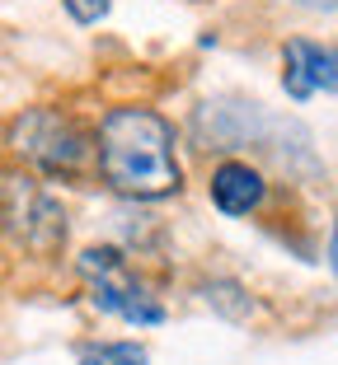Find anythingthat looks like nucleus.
<instances>
[{"mask_svg":"<svg viewBox=\"0 0 338 365\" xmlns=\"http://www.w3.org/2000/svg\"><path fill=\"white\" fill-rule=\"evenodd\" d=\"M76 365H151V356L141 342H85Z\"/></svg>","mask_w":338,"mask_h":365,"instance_id":"nucleus-7","label":"nucleus"},{"mask_svg":"<svg viewBox=\"0 0 338 365\" xmlns=\"http://www.w3.org/2000/svg\"><path fill=\"white\" fill-rule=\"evenodd\" d=\"M282 89L296 103H306L319 89H334L338 94V47L310 43V38H292L282 47Z\"/></svg>","mask_w":338,"mask_h":365,"instance_id":"nucleus-5","label":"nucleus"},{"mask_svg":"<svg viewBox=\"0 0 338 365\" xmlns=\"http://www.w3.org/2000/svg\"><path fill=\"white\" fill-rule=\"evenodd\" d=\"M202 295H207V304L221 309L226 319H244V314H249V295H244L240 281H212V286H202Z\"/></svg>","mask_w":338,"mask_h":365,"instance_id":"nucleus-8","label":"nucleus"},{"mask_svg":"<svg viewBox=\"0 0 338 365\" xmlns=\"http://www.w3.org/2000/svg\"><path fill=\"white\" fill-rule=\"evenodd\" d=\"M66 14L76 24H99V19H109V5L113 0H61Z\"/></svg>","mask_w":338,"mask_h":365,"instance_id":"nucleus-9","label":"nucleus"},{"mask_svg":"<svg viewBox=\"0 0 338 365\" xmlns=\"http://www.w3.org/2000/svg\"><path fill=\"white\" fill-rule=\"evenodd\" d=\"M329 272L338 281V211H334V230H329Z\"/></svg>","mask_w":338,"mask_h":365,"instance_id":"nucleus-10","label":"nucleus"},{"mask_svg":"<svg viewBox=\"0 0 338 365\" xmlns=\"http://www.w3.org/2000/svg\"><path fill=\"white\" fill-rule=\"evenodd\" d=\"M76 267H80V281H85V290H89V304H94L99 314L122 319V323H131V328H155V323H164V304L141 286V277L131 272V262L122 258L118 248H109V244L85 248L76 258Z\"/></svg>","mask_w":338,"mask_h":365,"instance_id":"nucleus-4","label":"nucleus"},{"mask_svg":"<svg viewBox=\"0 0 338 365\" xmlns=\"http://www.w3.org/2000/svg\"><path fill=\"white\" fill-rule=\"evenodd\" d=\"M0 235L29 258H56L71 235L66 206L24 164L0 169Z\"/></svg>","mask_w":338,"mask_h":365,"instance_id":"nucleus-3","label":"nucleus"},{"mask_svg":"<svg viewBox=\"0 0 338 365\" xmlns=\"http://www.w3.org/2000/svg\"><path fill=\"white\" fill-rule=\"evenodd\" d=\"M301 10H315V14H329V10H338V0H296Z\"/></svg>","mask_w":338,"mask_h":365,"instance_id":"nucleus-11","label":"nucleus"},{"mask_svg":"<svg viewBox=\"0 0 338 365\" xmlns=\"http://www.w3.org/2000/svg\"><path fill=\"white\" fill-rule=\"evenodd\" d=\"M99 178L127 202H160L184 187L174 127L155 108L127 103L99 118Z\"/></svg>","mask_w":338,"mask_h":365,"instance_id":"nucleus-1","label":"nucleus"},{"mask_svg":"<svg viewBox=\"0 0 338 365\" xmlns=\"http://www.w3.org/2000/svg\"><path fill=\"white\" fill-rule=\"evenodd\" d=\"M212 206H217L221 215H249L263 206V197H268V182H263V173L254 169L249 160H221L217 169H212Z\"/></svg>","mask_w":338,"mask_h":365,"instance_id":"nucleus-6","label":"nucleus"},{"mask_svg":"<svg viewBox=\"0 0 338 365\" xmlns=\"http://www.w3.org/2000/svg\"><path fill=\"white\" fill-rule=\"evenodd\" d=\"M10 155L38 178L80 182L99 173V131L80 127L61 108H24L5 127Z\"/></svg>","mask_w":338,"mask_h":365,"instance_id":"nucleus-2","label":"nucleus"}]
</instances>
